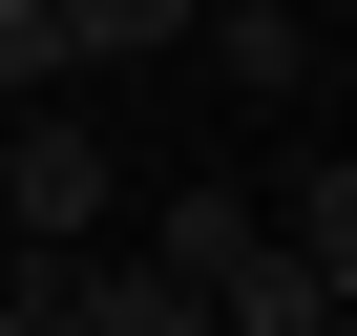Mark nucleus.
Instances as JSON below:
<instances>
[{
    "instance_id": "7ed1b4c3",
    "label": "nucleus",
    "mask_w": 357,
    "mask_h": 336,
    "mask_svg": "<svg viewBox=\"0 0 357 336\" xmlns=\"http://www.w3.org/2000/svg\"><path fill=\"white\" fill-rule=\"evenodd\" d=\"M252 252H273V211H252V190H168V211H147V273H168V294H231Z\"/></svg>"
},
{
    "instance_id": "39448f33",
    "label": "nucleus",
    "mask_w": 357,
    "mask_h": 336,
    "mask_svg": "<svg viewBox=\"0 0 357 336\" xmlns=\"http://www.w3.org/2000/svg\"><path fill=\"white\" fill-rule=\"evenodd\" d=\"M190 43H211L231 105H294V84H315V22H294V0H231V22H190Z\"/></svg>"
},
{
    "instance_id": "f257e3e1",
    "label": "nucleus",
    "mask_w": 357,
    "mask_h": 336,
    "mask_svg": "<svg viewBox=\"0 0 357 336\" xmlns=\"http://www.w3.org/2000/svg\"><path fill=\"white\" fill-rule=\"evenodd\" d=\"M126 43H190V22H168V0H0V105H63Z\"/></svg>"
},
{
    "instance_id": "f03ea898",
    "label": "nucleus",
    "mask_w": 357,
    "mask_h": 336,
    "mask_svg": "<svg viewBox=\"0 0 357 336\" xmlns=\"http://www.w3.org/2000/svg\"><path fill=\"white\" fill-rule=\"evenodd\" d=\"M0 231H22V252H84L105 231V126H63V105L0 126Z\"/></svg>"
},
{
    "instance_id": "20e7f679",
    "label": "nucleus",
    "mask_w": 357,
    "mask_h": 336,
    "mask_svg": "<svg viewBox=\"0 0 357 336\" xmlns=\"http://www.w3.org/2000/svg\"><path fill=\"white\" fill-rule=\"evenodd\" d=\"M252 211H273V252H294V273L336 294V336H357V147H336V168H294V190H252Z\"/></svg>"
},
{
    "instance_id": "423d86ee",
    "label": "nucleus",
    "mask_w": 357,
    "mask_h": 336,
    "mask_svg": "<svg viewBox=\"0 0 357 336\" xmlns=\"http://www.w3.org/2000/svg\"><path fill=\"white\" fill-rule=\"evenodd\" d=\"M84 336H211V294H168V273H147V252H126V273H105V252H84Z\"/></svg>"
},
{
    "instance_id": "0eeeda50",
    "label": "nucleus",
    "mask_w": 357,
    "mask_h": 336,
    "mask_svg": "<svg viewBox=\"0 0 357 336\" xmlns=\"http://www.w3.org/2000/svg\"><path fill=\"white\" fill-rule=\"evenodd\" d=\"M0 336H84V252H22L0 273Z\"/></svg>"
}]
</instances>
